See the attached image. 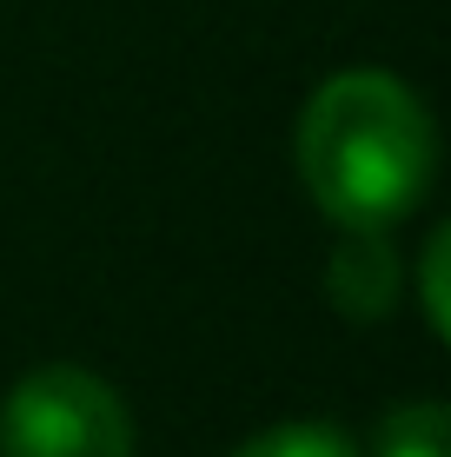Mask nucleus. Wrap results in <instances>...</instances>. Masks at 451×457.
I'll return each mask as SVG.
<instances>
[{"instance_id":"obj_1","label":"nucleus","mask_w":451,"mask_h":457,"mask_svg":"<svg viewBox=\"0 0 451 457\" xmlns=\"http://www.w3.org/2000/svg\"><path fill=\"white\" fill-rule=\"evenodd\" d=\"M292 160L338 232H385L425 206L438 179V126L398 73L352 67L305 100Z\"/></svg>"},{"instance_id":"obj_2","label":"nucleus","mask_w":451,"mask_h":457,"mask_svg":"<svg viewBox=\"0 0 451 457\" xmlns=\"http://www.w3.org/2000/svg\"><path fill=\"white\" fill-rule=\"evenodd\" d=\"M0 457H133V418L100 371L40 365L0 404Z\"/></svg>"},{"instance_id":"obj_3","label":"nucleus","mask_w":451,"mask_h":457,"mask_svg":"<svg viewBox=\"0 0 451 457\" xmlns=\"http://www.w3.org/2000/svg\"><path fill=\"white\" fill-rule=\"evenodd\" d=\"M325 298H332L346 319H385L398 298V259L392 245H385V232H346L332 252V265H325Z\"/></svg>"},{"instance_id":"obj_4","label":"nucleus","mask_w":451,"mask_h":457,"mask_svg":"<svg viewBox=\"0 0 451 457\" xmlns=\"http://www.w3.org/2000/svg\"><path fill=\"white\" fill-rule=\"evenodd\" d=\"M372 457H445V404H405L379 424Z\"/></svg>"},{"instance_id":"obj_5","label":"nucleus","mask_w":451,"mask_h":457,"mask_svg":"<svg viewBox=\"0 0 451 457\" xmlns=\"http://www.w3.org/2000/svg\"><path fill=\"white\" fill-rule=\"evenodd\" d=\"M232 457H359V445L332 424H272V431L246 437Z\"/></svg>"},{"instance_id":"obj_6","label":"nucleus","mask_w":451,"mask_h":457,"mask_svg":"<svg viewBox=\"0 0 451 457\" xmlns=\"http://www.w3.org/2000/svg\"><path fill=\"white\" fill-rule=\"evenodd\" d=\"M445 252H451V226H438L425 239V325L431 338H451V298H445Z\"/></svg>"}]
</instances>
